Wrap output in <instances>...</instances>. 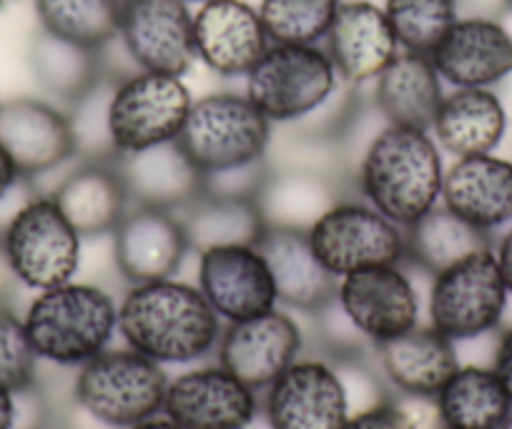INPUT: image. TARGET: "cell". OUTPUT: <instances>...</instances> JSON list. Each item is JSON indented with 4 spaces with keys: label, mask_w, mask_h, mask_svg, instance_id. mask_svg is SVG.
I'll return each instance as SVG.
<instances>
[{
    "label": "cell",
    "mask_w": 512,
    "mask_h": 429,
    "mask_svg": "<svg viewBox=\"0 0 512 429\" xmlns=\"http://www.w3.org/2000/svg\"><path fill=\"white\" fill-rule=\"evenodd\" d=\"M221 319L199 286L171 279L131 284L118 304V334L131 349L164 364H189L219 347Z\"/></svg>",
    "instance_id": "1"
},
{
    "label": "cell",
    "mask_w": 512,
    "mask_h": 429,
    "mask_svg": "<svg viewBox=\"0 0 512 429\" xmlns=\"http://www.w3.org/2000/svg\"><path fill=\"white\" fill-rule=\"evenodd\" d=\"M445 169L430 131L387 123L359 159L354 184L367 204L407 229L440 204Z\"/></svg>",
    "instance_id": "2"
},
{
    "label": "cell",
    "mask_w": 512,
    "mask_h": 429,
    "mask_svg": "<svg viewBox=\"0 0 512 429\" xmlns=\"http://www.w3.org/2000/svg\"><path fill=\"white\" fill-rule=\"evenodd\" d=\"M23 322L38 359L83 367L106 352L118 332V304L101 286L66 281L38 292Z\"/></svg>",
    "instance_id": "3"
},
{
    "label": "cell",
    "mask_w": 512,
    "mask_h": 429,
    "mask_svg": "<svg viewBox=\"0 0 512 429\" xmlns=\"http://www.w3.org/2000/svg\"><path fill=\"white\" fill-rule=\"evenodd\" d=\"M164 367L136 349H106L78 367L73 397L103 427L128 429L164 409Z\"/></svg>",
    "instance_id": "4"
},
{
    "label": "cell",
    "mask_w": 512,
    "mask_h": 429,
    "mask_svg": "<svg viewBox=\"0 0 512 429\" xmlns=\"http://www.w3.org/2000/svg\"><path fill=\"white\" fill-rule=\"evenodd\" d=\"M274 123L246 93H209L189 108L179 143L201 174L267 159Z\"/></svg>",
    "instance_id": "5"
},
{
    "label": "cell",
    "mask_w": 512,
    "mask_h": 429,
    "mask_svg": "<svg viewBox=\"0 0 512 429\" xmlns=\"http://www.w3.org/2000/svg\"><path fill=\"white\" fill-rule=\"evenodd\" d=\"M342 78L324 46L272 43L246 73V98L274 126H292L332 98Z\"/></svg>",
    "instance_id": "6"
},
{
    "label": "cell",
    "mask_w": 512,
    "mask_h": 429,
    "mask_svg": "<svg viewBox=\"0 0 512 429\" xmlns=\"http://www.w3.org/2000/svg\"><path fill=\"white\" fill-rule=\"evenodd\" d=\"M507 299L500 266L492 246H487L432 276L427 299L430 327L455 344L470 342L500 327Z\"/></svg>",
    "instance_id": "7"
},
{
    "label": "cell",
    "mask_w": 512,
    "mask_h": 429,
    "mask_svg": "<svg viewBox=\"0 0 512 429\" xmlns=\"http://www.w3.org/2000/svg\"><path fill=\"white\" fill-rule=\"evenodd\" d=\"M307 234L317 259L337 279L367 266L407 261L405 229L362 196H342L314 221Z\"/></svg>",
    "instance_id": "8"
},
{
    "label": "cell",
    "mask_w": 512,
    "mask_h": 429,
    "mask_svg": "<svg viewBox=\"0 0 512 429\" xmlns=\"http://www.w3.org/2000/svg\"><path fill=\"white\" fill-rule=\"evenodd\" d=\"M83 236L51 194H33L3 231V246L21 286L53 289L73 281L81 266Z\"/></svg>",
    "instance_id": "9"
},
{
    "label": "cell",
    "mask_w": 512,
    "mask_h": 429,
    "mask_svg": "<svg viewBox=\"0 0 512 429\" xmlns=\"http://www.w3.org/2000/svg\"><path fill=\"white\" fill-rule=\"evenodd\" d=\"M191 103V91L179 76L139 71L118 81L108 111L118 156L179 141Z\"/></svg>",
    "instance_id": "10"
},
{
    "label": "cell",
    "mask_w": 512,
    "mask_h": 429,
    "mask_svg": "<svg viewBox=\"0 0 512 429\" xmlns=\"http://www.w3.org/2000/svg\"><path fill=\"white\" fill-rule=\"evenodd\" d=\"M337 304L369 344H382L420 324V292L402 264L367 266L337 281Z\"/></svg>",
    "instance_id": "11"
},
{
    "label": "cell",
    "mask_w": 512,
    "mask_h": 429,
    "mask_svg": "<svg viewBox=\"0 0 512 429\" xmlns=\"http://www.w3.org/2000/svg\"><path fill=\"white\" fill-rule=\"evenodd\" d=\"M118 38L139 71L184 78L196 63L194 13L186 0H121Z\"/></svg>",
    "instance_id": "12"
},
{
    "label": "cell",
    "mask_w": 512,
    "mask_h": 429,
    "mask_svg": "<svg viewBox=\"0 0 512 429\" xmlns=\"http://www.w3.org/2000/svg\"><path fill=\"white\" fill-rule=\"evenodd\" d=\"M264 392L269 429H344L352 417L347 382L324 359L299 357Z\"/></svg>",
    "instance_id": "13"
},
{
    "label": "cell",
    "mask_w": 512,
    "mask_h": 429,
    "mask_svg": "<svg viewBox=\"0 0 512 429\" xmlns=\"http://www.w3.org/2000/svg\"><path fill=\"white\" fill-rule=\"evenodd\" d=\"M196 286L224 322H244L277 309V286L259 246L199 251Z\"/></svg>",
    "instance_id": "14"
},
{
    "label": "cell",
    "mask_w": 512,
    "mask_h": 429,
    "mask_svg": "<svg viewBox=\"0 0 512 429\" xmlns=\"http://www.w3.org/2000/svg\"><path fill=\"white\" fill-rule=\"evenodd\" d=\"M0 146L31 184L76 161L68 113L41 98L0 103Z\"/></svg>",
    "instance_id": "15"
},
{
    "label": "cell",
    "mask_w": 512,
    "mask_h": 429,
    "mask_svg": "<svg viewBox=\"0 0 512 429\" xmlns=\"http://www.w3.org/2000/svg\"><path fill=\"white\" fill-rule=\"evenodd\" d=\"M304 347L302 329L289 314L272 309L259 317L231 322L219 339V364L226 372L264 392L299 359Z\"/></svg>",
    "instance_id": "16"
},
{
    "label": "cell",
    "mask_w": 512,
    "mask_h": 429,
    "mask_svg": "<svg viewBox=\"0 0 512 429\" xmlns=\"http://www.w3.org/2000/svg\"><path fill=\"white\" fill-rule=\"evenodd\" d=\"M161 414L181 429H249L259 414V399L219 364L169 379Z\"/></svg>",
    "instance_id": "17"
},
{
    "label": "cell",
    "mask_w": 512,
    "mask_h": 429,
    "mask_svg": "<svg viewBox=\"0 0 512 429\" xmlns=\"http://www.w3.org/2000/svg\"><path fill=\"white\" fill-rule=\"evenodd\" d=\"M113 259L131 284L171 279L191 251L176 211L131 204L113 229Z\"/></svg>",
    "instance_id": "18"
},
{
    "label": "cell",
    "mask_w": 512,
    "mask_h": 429,
    "mask_svg": "<svg viewBox=\"0 0 512 429\" xmlns=\"http://www.w3.org/2000/svg\"><path fill=\"white\" fill-rule=\"evenodd\" d=\"M196 61L221 78H246L272 46L262 16L246 0H206L194 13Z\"/></svg>",
    "instance_id": "19"
},
{
    "label": "cell",
    "mask_w": 512,
    "mask_h": 429,
    "mask_svg": "<svg viewBox=\"0 0 512 429\" xmlns=\"http://www.w3.org/2000/svg\"><path fill=\"white\" fill-rule=\"evenodd\" d=\"M430 58L447 86L495 88L512 76V38L497 18L460 16Z\"/></svg>",
    "instance_id": "20"
},
{
    "label": "cell",
    "mask_w": 512,
    "mask_h": 429,
    "mask_svg": "<svg viewBox=\"0 0 512 429\" xmlns=\"http://www.w3.org/2000/svg\"><path fill=\"white\" fill-rule=\"evenodd\" d=\"M322 46L339 78L357 88L372 83L400 53L384 8L372 0H342Z\"/></svg>",
    "instance_id": "21"
},
{
    "label": "cell",
    "mask_w": 512,
    "mask_h": 429,
    "mask_svg": "<svg viewBox=\"0 0 512 429\" xmlns=\"http://www.w3.org/2000/svg\"><path fill=\"white\" fill-rule=\"evenodd\" d=\"M440 204L495 239L512 224V161L497 154L455 159L445 169Z\"/></svg>",
    "instance_id": "22"
},
{
    "label": "cell",
    "mask_w": 512,
    "mask_h": 429,
    "mask_svg": "<svg viewBox=\"0 0 512 429\" xmlns=\"http://www.w3.org/2000/svg\"><path fill=\"white\" fill-rule=\"evenodd\" d=\"M128 199L139 206H156L181 214L201 196L204 174L179 141L116 156Z\"/></svg>",
    "instance_id": "23"
},
{
    "label": "cell",
    "mask_w": 512,
    "mask_h": 429,
    "mask_svg": "<svg viewBox=\"0 0 512 429\" xmlns=\"http://www.w3.org/2000/svg\"><path fill=\"white\" fill-rule=\"evenodd\" d=\"M51 196L83 239L113 234L118 221L123 219V214L131 206L116 159H76V166H71L63 174L56 189L51 191Z\"/></svg>",
    "instance_id": "24"
},
{
    "label": "cell",
    "mask_w": 512,
    "mask_h": 429,
    "mask_svg": "<svg viewBox=\"0 0 512 429\" xmlns=\"http://www.w3.org/2000/svg\"><path fill=\"white\" fill-rule=\"evenodd\" d=\"M374 352L387 382L410 399H435L460 367L455 342L430 324L374 344Z\"/></svg>",
    "instance_id": "25"
},
{
    "label": "cell",
    "mask_w": 512,
    "mask_h": 429,
    "mask_svg": "<svg viewBox=\"0 0 512 429\" xmlns=\"http://www.w3.org/2000/svg\"><path fill=\"white\" fill-rule=\"evenodd\" d=\"M259 251L267 259L279 304L317 314L337 297V276L317 259L307 231L267 226Z\"/></svg>",
    "instance_id": "26"
},
{
    "label": "cell",
    "mask_w": 512,
    "mask_h": 429,
    "mask_svg": "<svg viewBox=\"0 0 512 429\" xmlns=\"http://www.w3.org/2000/svg\"><path fill=\"white\" fill-rule=\"evenodd\" d=\"M430 133L455 159L495 154L507 133V111L495 88H452L442 96Z\"/></svg>",
    "instance_id": "27"
},
{
    "label": "cell",
    "mask_w": 512,
    "mask_h": 429,
    "mask_svg": "<svg viewBox=\"0 0 512 429\" xmlns=\"http://www.w3.org/2000/svg\"><path fill=\"white\" fill-rule=\"evenodd\" d=\"M445 83L425 53L400 51L372 81V103L387 123L430 131Z\"/></svg>",
    "instance_id": "28"
},
{
    "label": "cell",
    "mask_w": 512,
    "mask_h": 429,
    "mask_svg": "<svg viewBox=\"0 0 512 429\" xmlns=\"http://www.w3.org/2000/svg\"><path fill=\"white\" fill-rule=\"evenodd\" d=\"M339 199L342 191L337 174L332 171L269 164V176L256 201L267 226L309 231L314 221Z\"/></svg>",
    "instance_id": "29"
},
{
    "label": "cell",
    "mask_w": 512,
    "mask_h": 429,
    "mask_svg": "<svg viewBox=\"0 0 512 429\" xmlns=\"http://www.w3.org/2000/svg\"><path fill=\"white\" fill-rule=\"evenodd\" d=\"M432 402L447 429H500L512 409V397L495 369L480 364H460Z\"/></svg>",
    "instance_id": "30"
},
{
    "label": "cell",
    "mask_w": 512,
    "mask_h": 429,
    "mask_svg": "<svg viewBox=\"0 0 512 429\" xmlns=\"http://www.w3.org/2000/svg\"><path fill=\"white\" fill-rule=\"evenodd\" d=\"M179 216L196 254L214 246H256L267 231L259 201L254 199L199 196Z\"/></svg>",
    "instance_id": "31"
},
{
    "label": "cell",
    "mask_w": 512,
    "mask_h": 429,
    "mask_svg": "<svg viewBox=\"0 0 512 429\" xmlns=\"http://www.w3.org/2000/svg\"><path fill=\"white\" fill-rule=\"evenodd\" d=\"M405 236L407 261L430 276L440 274L475 251L492 246L490 236L477 231L442 204L407 226Z\"/></svg>",
    "instance_id": "32"
},
{
    "label": "cell",
    "mask_w": 512,
    "mask_h": 429,
    "mask_svg": "<svg viewBox=\"0 0 512 429\" xmlns=\"http://www.w3.org/2000/svg\"><path fill=\"white\" fill-rule=\"evenodd\" d=\"M28 63L36 81L66 106L103 76L98 51L63 41L43 28L28 43Z\"/></svg>",
    "instance_id": "33"
},
{
    "label": "cell",
    "mask_w": 512,
    "mask_h": 429,
    "mask_svg": "<svg viewBox=\"0 0 512 429\" xmlns=\"http://www.w3.org/2000/svg\"><path fill=\"white\" fill-rule=\"evenodd\" d=\"M38 28L101 51L118 36L121 0H33Z\"/></svg>",
    "instance_id": "34"
},
{
    "label": "cell",
    "mask_w": 512,
    "mask_h": 429,
    "mask_svg": "<svg viewBox=\"0 0 512 429\" xmlns=\"http://www.w3.org/2000/svg\"><path fill=\"white\" fill-rule=\"evenodd\" d=\"M342 0H262L256 11L272 43L322 46Z\"/></svg>",
    "instance_id": "35"
},
{
    "label": "cell",
    "mask_w": 512,
    "mask_h": 429,
    "mask_svg": "<svg viewBox=\"0 0 512 429\" xmlns=\"http://www.w3.org/2000/svg\"><path fill=\"white\" fill-rule=\"evenodd\" d=\"M384 16L390 21L400 51L430 56L460 18L457 0H384Z\"/></svg>",
    "instance_id": "36"
},
{
    "label": "cell",
    "mask_w": 512,
    "mask_h": 429,
    "mask_svg": "<svg viewBox=\"0 0 512 429\" xmlns=\"http://www.w3.org/2000/svg\"><path fill=\"white\" fill-rule=\"evenodd\" d=\"M118 81L101 76L86 93L68 103V123H71L73 143H76V159L81 161H113L118 156L113 146L111 123V96Z\"/></svg>",
    "instance_id": "37"
},
{
    "label": "cell",
    "mask_w": 512,
    "mask_h": 429,
    "mask_svg": "<svg viewBox=\"0 0 512 429\" xmlns=\"http://www.w3.org/2000/svg\"><path fill=\"white\" fill-rule=\"evenodd\" d=\"M38 354L28 339L26 322L11 307H0V387L11 392L36 387Z\"/></svg>",
    "instance_id": "38"
},
{
    "label": "cell",
    "mask_w": 512,
    "mask_h": 429,
    "mask_svg": "<svg viewBox=\"0 0 512 429\" xmlns=\"http://www.w3.org/2000/svg\"><path fill=\"white\" fill-rule=\"evenodd\" d=\"M269 176V161H251V164L231 166V169L204 174L201 196L214 199H259L262 186Z\"/></svg>",
    "instance_id": "39"
},
{
    "label": "cell",
    "mask_w": 512,
    "mask_h": 429,
    "mask_svg": "<svg viewBox=\"0 0 512 429\" xmlns=\"http://www.w3.org/2000/svg\"><path fill=\"white\" fill-rule=\"evenodd\" d=\"M344 429H420V422L405 404L379 399L369 407L352 412Z\"/></svg>",
    "instance_id": "40"
},
{
    "label": "cell",
    "mask_w": 512,
    "mask_h": 429,
    "mask_svg": "<svg viewBox=\"0 0 512 429\" xmlns=\"http://www.w3.org/2000/svg\"><path fill=\"white\" fill-rule=\"evenodd\" d=\"M492 254H495L497 266H500V274L507 286V294L512 297V224L505 226V229L492 239Z\"/></svg>",
    "instance_id": "41"
},
{
    "label": "cell",
    "mask_w": 512,
    "mask_h": 429,
    "mask_svg": "<svg viewBox=\"0 0 512 429\" xmlns=\"http://www.w3.org/2000/svg\"><path fill=\"white\" fill-rule=\"evenodd\" d=\"M492 369L500 377V382L505 384L507 394L512 397V327L507 332H502L500 342H497L495 359H492Z\"/></svg>",
    "instance_id": "42"
},
{
    "label": "cell",
    "mask_w": 512,
    "mask_h": 429,
    "mask_svg": "<svg viewBox=\"0 0 512 429\" xmlns=\"http://www.w3.org/2000/svg\"><path fill=\"white\" fill-rule=\"evenodd\" d=\"M18 286H21V281H18L16 271H13L6 246H3V236H0V307H11V299Z\"/></svg>",
    "instance_id": "43"
},
{
    "label": "cell",
    "mask_w": 512,
    "mask_h": 429,
    "mask_svg": "<svg viewBox=\"0 0 512 429\" xmlns=\"http://www.w3.org/2000/svg\"><path fill=\"white\" fill-rule=\"evenodd\" d=\"M18 181H21V174H18L16 164H13V159L8 156V151L0 146V201L16 189Z\"/></svg>",
    "instance_id": "44"
},
{
    "label": "cell",
    "mask_w": 512,
    "mask_h": 429,
    "mask_svg": "<svg viewBox=\"0 0 512 429\" xmlns=\"http://www.w3.org/2000/svg\"><path fill=\"white\" fill-rule=\"evenodd\" d=\"M16 392L0 387V429H16Z\"/></svg>",
    "instance_id": "45"
},
{
    "label": "cell",
    "mask_w": 512,
    "mask_h": 429,
    "mask_svg": "<svg viewBox=\"0 0 512 429\" xmlns=\"http://www.w3.org/2000/svg\"><path fill=\"white\" fill-rule=\"evenodd\" d=\"M128 429H181V427L171 422L169 417H164V414H156V417L144 419V422L134 424V427H128Z\"/></svg>",
    "instance_id": "46"
},
{
    "label": "cell",
    "mask_w": 512,
    "mask_h": 429,
    "mask_svg": "<svg viewBox=\"0 0 512 429\" xmlns=\"http://www.w3.org/2000/svg\"><path fill=\"white\" fill-rule=\"evenodd\" d=\"M497 21H500V26L505 28L507 31V36L512 38V6H502V11L497 13Z\"/></svg>",
    "instance_id": "47"
},
{
    "label": "cell",
    "mask_w": 512,
    "mask_h": 429,
    "mask_svg": "<svg viewBox=\"0 0 512 429\" xmlns=\"http://www.w3.org/2000/svg\"><path fill=\"white\" fill-rule=\"evenodd\" d=\"M500 429H512V409H510V414L505 417V422L500 424Z\"/></svg>",
    "instance_id": "48"
},
{
    "label": "cell",
    "mask_w": 512,
    "mask_h": 429,
    "mask_svg": "<svg viewBox=\"0 0 512 429\" xmlns=\"http://www.w3.org/2000/svg\"><path fill=\"white\" fill-rule=\"evenodd\" d=\"M186 3H189V6H191V3H199V6H201V3H206V0H186Z\"/></svg>",
    "instance_id": "49"
},
{
    "label": "cell",
    "mask_w": 512,
    "mask_h": 429,
    "mask_svg": "<svg viewBox=\"0 0 512 429\" xmlns=\"http://www.w3.org/2000/svg\"><path fill=\"white\" fill-rule=\"evenodd\" d=\"M8 3H11V0H0V8H6Z\"/></svg>",
    "instance_id": "50"
},
{
    "label": "cell",
    "mask_w": 512,
    "mask_h": 429,
    "mask_svg": "<svg viewBox=\"0 0 512 429\" xmlns=\"http://www.w3.org/2000/svg\"><path fill=\"white\" fill-rule=\"evenodd\" d=\"M505 6H512V0H505Z\"/></svg>",
    "instance_id": "51"
},
{
    "label": "cell",
    "mask_w": 512,
    "mask_h": 429,
    "mask_svg": "<svg viewBox=\"0 0 512 429\" xmlns=\"http://www.w3.org/2000/svg\"><path fill=\"white\" fill-rule=\"evenodd\" d=\"M442 429H447V427H442Z\"/></svg>",
    "instance_id": "52"
}]
</instances>
